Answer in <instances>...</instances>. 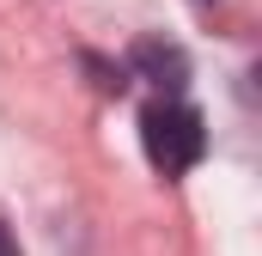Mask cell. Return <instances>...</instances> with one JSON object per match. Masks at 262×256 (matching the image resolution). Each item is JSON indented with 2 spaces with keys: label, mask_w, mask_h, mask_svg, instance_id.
<instances>
[{
  "label": "cell",
  "mask_w": 262,
  "mask_h": 256,
  "mask_svg": "<svg viewBox=\"0 0 262 256\" xmlns=\"http://www.w3.org/2000/svg\"><path fill=\"white\" fill-rule=\"evenodd\" d=\"M0 256H18V244H12V232L0 226Z\"/></svg>",
  "instance_id": "obj_3"
},
{
  "label": "cell",
  "mask_w": 262,
  "mask_h": 256,
  "mask_svg": "<svg viewBox=\"0 0 262 256\" xmlns=\"http://www.w3.org/2000/svg\"><path fill=\"white\" fill-rule=\"evenodd\" d=\"M128 73L146 79V86H159V92H183L189 55H183L177 43H165V37H140V43L128 49Z\"/></svg>",
  "instance_id": "obj_2"
},
{
  "label": "cell",
  "mask_w": 262,
  "mask_h": 256,
  "mask_svg": "<svg viewBox=\"0 0 262 256\" xmlns=\"http://www.w3.org/2000/svg\"><path fill=\"white\" fill-rule=\"evenodd\" d=\"M140 140H146V159H152L165 177H177V171L201 165V153H207L201 110L177 104V98H165V104H146V116H140Z\"/></svg>",
  "instance_id": "obj_1"
}]
</instances>
